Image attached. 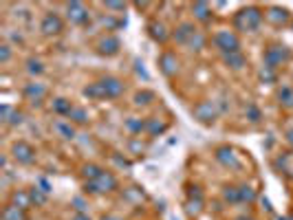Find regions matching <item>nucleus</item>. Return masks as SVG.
Returning <instances> with one entry per match:
<instances>
[{
	"label": "nucleus",
	"mask_w": 293,
	"mask_h": 220,
	"mask_svg": "<svg viewBox=\"0 0 293 220\" xmlns=\"http://www.w3.org/2000/svg\"><path fill=\"white\" fill-rule=\"evenodd\" d=\"M262 22V11L258 7H245L234 16V27L238 31H256Z\"/></svg>",
	"instance_id": "nucleus-1"
},
{
	"label": "nucleus",
	"mask_w": 293,
	"mask_h": 220,
	"mask_svg": "<svg viewBox=\"0 0 293 220\" xmlns=\"http://www.w3.org/2000/svg\"><path fill=\"white\" fill-rule=\"evenodd\" d=\"M218 113H221V108H218L216 101H199L194 108H192V115L194 119L199 123H205V126H210V123L216 121Z\"/></svg>",
	"instance_id": "nucleus-2"
},
{
	"label": "nucleus",
	"mask_w": 293,
	"mask_h": 220,
	"mask_svg": "<svg viewBox=\"0 0 293 220\" xmlns=\"http://www.w3.org/2000/svg\"><path fill=\"white\" fill-rule=\"evenodd\" d=\"M291 57V51L284 47V44H271L265 51V66L269 69H278V66L287 64Z\"/></svg>",
	"instance_id": "nucleus-3"
},
{
	"label": "nucleus",
	"mask_w": 293,
	"mask_h": 220,
	"mask_svg": "<svg viewBox=\"0 0 293 220\" xmlns=\"http://www.w3.org/2000/svg\"><path fill=\"white\" fill-rule=\"evenodd\" d=\"M117 189V179L111 172H101L95 181H86V192L91 194H106Z\"/></svg>",
	"instance_id": "nucleus-4"
},
{
	"label": "nucleus",
	"mask_w": 293,
	"mask_h": 220,
	"mask_svg": "<svg viewBox=\"0 0 293 220\" xmlns=\"http://www.w3.org/2000/svg\"><path fill=\"white\" fill-rule=\"evenodd\" d=\"M214 44L221 49V53H234V51H240L238 35L232 33V31H218L214 35Z\"/></svg>",
	"instance_id": "nucleus-5"
},
{
	"label": "nucleus",
	"mask_w": 293,
	"mask_h": 220,
	"mask_svg": "<svg viewBox=\"0 0 293 220\" xmlns=\"http://www.w3.org/2000/svg\"><path fill=\"white\" fill-rule=\"evenodd\" d=\"M99 88H101V97L104 99H117L123 95V82L117 77H104L99 79Z\"/></svg>",
	"instance_id": "nucleus-6"
},
{
	"label": "nucleus",
	"mask_w": 293,
	"mask_h": 220,
	"mask_svg": "<svg viewBox=\"0 0 293 220\" xmlns=\"http://www.w3.org/2000/svg\"><path fill=\"white\" fill-rule=\"evenodd\" d=\"M11 154H13V159H16L20 165H31L33 161H35V148H33L31 143H27V141L13 143Z\"/></svg>",
	"instance_id": "nucleus-7"
},
{
	"label": "nucleus",
	"mask_w": 293,
	"mask_h": 220,
	"mask_svg": "<svg viewBox=\"0 0 293 220\" xmlns=\"http://www.w3.org/2000/svg\"><path fill=\"white\" fill-rule=\"evenodd\" d=\"M62 29H64V22L62 18L57 16V13H45V18H42L40 22V31L45 33V35H57V33H62Z\"/></svg>",
	"instance_id": "nucleus-8"
},
{
	"label": "nucleus",
	"mask_w": 293,
	"mask_h": 220,
	"mask_svg": "<svg viewBox=\"0 0 293 220\" xmlns=\"http://www.w3.org/2000/svg\"><path fill=\"white\" fill-rule=\"evenodd\" d=\"M67 18H69V22H73V25H86V22L91 20V13L82 3H69L67 5Z\"/></svg>",
	"instance_id": "nucleus-9"
},
{
	"label": "nucleus",
	"mask_w": 293,
	"mask_h": 220,
	"mask_svg": "<svg viewBox=\"0 0 293 220\" xmlns=\"http://www.w3.org/2000/svg\"><path fill=\"white\" fill-rule=\"evenodd\" d=\"M214 157H216L218 163L225 165V167H229V170H238V167H240V161H238V157H236V152H234L229 145H223V148H218Z\"/></svg>",
	"instance_id": "nucleus-10"
},
{
	"label": "nucleus",
	"mask_w": 293,
	"mask_h": 220,
	"mask_svg": "<svg viewBox=\"0 0 293 220\" xmlns=\"http://www.w3.org/2000/svg\"><path fill=\"white\" fill-rule=\"evenodd\" d=\"M121 49V42L119 38H115V35H106V38H101L97 42V53L99 55H117Z\"/></svg>",
	"instance_id": "nucleus-11"
},
{
	"label": "nucleus",
	"mask_w": 293,
	"mask_h": 220,
	"mask_svg": "<svg viewBox=\"0 0 293 220\" xmlns=\"http://www.w3.org/2000/svg\"><path fill=\"white\" fill-rule=\"evenodd\" d=\"M25 97L31 101V104H40V101L47 97V86L45 84H38V82L27 84L25 86Z\"/></svg>",
	"instance_id": "nucleus-12"
},
{
	"label": "nucleus",
	"mask_w": 293,
	"mask_h": 220,
	"mask_svg": "<svg viewBox=\"0 0 293 220\" xmlns=\"http://www.w3.org/2000/svg\"><path fill=\"white\" fill-rule=\"evenodd\" d=\"M194 33H196V29L192 22H181V25L174 29V40H177L179 44H185L187 47V42L194 38Z\"/></svg>",
	"instance_id": "nucleus-13"
},
{
	"label": "nucleus",
	"mask_w": 293,
	"mask_h": 220,
	"mask_svg": "<svg viewBox=\"0 0 293 220\" xmlns=\"http://www.w3.org/2000/svg\"><path fill=\"white\" fill-rule=\"evenodd\" d=\"M159 66H161V71H163V75L172 77L174 73H177V69H179L177 55H174V53H163V55L159 57Z\"/></svg>",
	"instance_id": "nucleus-14"
},
{
	"label": "nucleus",
	"mask_w": 293,
	"mask_h": 220,
	"mask_svg": "<svg viewBox=\"0 0 293 220\" xmlns=\"http://www.w3.org/2000/svg\"><path fill=\"white\" fill-rule=\"evenodd\" d=\"M265 16H267V20L271 22V25H276V27H282V25H287L289 22V11L282 9V7H271Z\"/></svg>",
	"instance_id": "nucleus-15"
},
{
	"label": "nucleus",
	"mask_w": 293,
	"mask_h": 220,
	"mask_svg": "<svg viewBox=\"0 0 293 220\" xmlns=\"http://www.w3.org/2000/svg\"><path fill=\"white\" fill-rule=\"evenodd\" d=\"M223 62L229 66V69L238 71V69H243V66L247 64V57L243 55V51H234V53H223Z\"/></svg>",
	"instance_id": "nucleus-16"
},
{
	"label": "nucleus",
	"mask_w": 293,
	"mask_h": 220,
	"mask_svg": "<svg viewBox=\"0 0 293 220\" xmlns=\"http://www.w3.org/2000/svg\"><path fill=\"white\" fill-rule=\"evenodd\" d=\"M148 33H150V38L157 40V42H165V40H168V31H165V25H163V22L152 20L150 25H148Z\"/></svg>",
	"instance_id": "nucleus-17"
},
{
	"label": "nucleus",
	"mask_w": 293,
	"mask_h": 220,
	"mask_svg": "<svg viewBox=\"0 0 293 220\" xmlns=\"http://www.w3.org/2000/svg\"><path fill=\"white\" fill-rule=\"evenodd\" d=\"M11 205H16L20 209H29L31 207V194L29 192H23V189H16V192L11 194Z\"/></svg>",
	"instance_id": "nucleus-18"
},
{
	"label": "nucleus",
	"mask_w": 293,
	"mask_h": 220,
	"mask_svg": "<svg viewBox=\"0 0 293 220\" xmlns=\"http://www.w3.org/2000/svg\"><path fill=\"white\" fill-rule=\"evenodd\" d=\"M3 220H29L27 218V209H20L16 205H7L3 209Z\"/></svg>",
	"instance_id": "nucleus-19"
},
{
	"label": "nucleus",
	"mask_w": 293,
	"mask_h": 220,
	"mask_svg": "<svg viewBox=\"0 0 293 220\" xmlns=\"http://www.w3.org/2000/svg\"><path fill=\"white\" fill-rule=\"evenodd\" d=\"M53 113L55 115H62V117H69L71 115V110H73V106H71V101L67 99V97H55L53 99Z\"/></svg>",
	"instance_id": "nucleus-20"
},
{
	"label": "nucleus",
	"mask_w": 293,
	"mask_h": 220,
	"mask_svg": "<svg viewBox=\"0 0 293 220\" xmlns=\"http://www.w3.org/2000/svg\"><path fill=\"white\" fill-rule=\"evenodd\" d=\"M192 13H194V18L201 20V22H207L212 18V9H210L207 3H194L192 5Z\"/></svg>",
	"instance_id": "nucleus-21"
},
{
	"label": "nucleus",
	"mask_w": 293,
	"mask_h": 220,
	"mask_svg": "<svg viewBox=\"0 0 293 220\" xmlns=\"http://www.w3.org/2000/svg\"><path fill=\"white\" fill-rule=\"evenodd\" d=\"M55 132H57V135H60L62 139H73V137H75V128H73V123L71 121H55Z\"/></svg>",
	"instance_id": "nucleus-22"
},
{
	"label": "nucleus",
	"mask_w": 293,
	"mask_h": 220,
	"mask_svg": "<svg viewBox=\"0 0 293 220\" xmlns=\"http://www.w3.org/2000/svg\"><path fill=\"white\" fill-rule=\"evenodd\" d=\"M278 99H280L282 106L293 108V88L291 86H282L280 91H278Z\"/></svg>",
	"instance_id": "nucleus-23"
},
{
	"label": "nucleus",
	"mask_w": 293,
	"mask_h": 220,
	"mask_svg": "<svg viewBox=\"0 0 293 220\" xmlns=\"http://www.w3.org/2000/svg\"><path fill=\"white\" fill-rule=\"evenodd\" d=\"M185 211H187L190 216H199L201 211H203V198H187Z\"/></svg>",
	"instance_id": "nucleus-24"
},
{
	"label": "nucleus",
	"mask_w": 293,
	"mask_h": 220,
	"mask_svg": "<svg viewBox=\"0 0 293 220\" xmlns=\"http://www.w3.org/2000/svg\"><path fill=\"white\" fill-rule=\"evenodd\" d=\"M69 121H73V123H79V126H82V123L89 121V113H86L84 108H75V106H73L71 115H69Z\"/></svg>",
	"instance_id": "nucleus-25"
},
{
	"label": "nucleus",
	"mask_w": 293,
	"mask_h": 220,
	"mask_svg": "<svg viewBox=\"0 0 293 220\" xmlns=\"http://www.w3.org/2000/svg\"><path fill=\"white\" fill-rule=\"evenodd\" d=\"M82 95H84V97H89V99H104V97H101V88H99L97 82L86 86L84 91H82Z\"/></svg>",
	"instance_id": "nucleus-26"
},
{
	"label": "nucleus",
	"mask_w": 293,
	"mask_h": 220,
	"mask_svg": "<svg viewBox=\"0 0 293 220\" xmlns=\"http://www.w3.org/2000/svg\"><path fill=\"white\" fill-rule=\"evenodd\" d=\"M101 172H104V170H101L99 165H93V163L82 167V174H84V179H86V181H95V179H97V176H99Z\"/></svg>",
	"instance_id": "nucleus-27"
},
{
	"label": "nucleus",
	"mask_w": 293,
	"mask_h": 220,
	"mask_svg": "<svg viewBox=\"0 0 293 220\" xmlns=\"http://www.w3.org/2000/svg\"><path fill=\"white\" fill-rule=\"evenodd\" d=\"M126 128L133 132V135H139L141 130H145V121L137 119V117H130V119H126Z\"/></svg>",
	"instance_id": "nucleus-28"
},
{
	"label": "nucleus",
	"mask_w": 293,
	"mask_h": 220,
	"mask_svg": "<svg viewBox=\"0 0 293 220\" xmlns=\"http://www.w3.org/2000/svg\"><path fill=\"white\" fill-rule=\"evenodd\" d=\"M145 130H148L152 137H157L165 130V123H161L159 119H150V121H145Z\"/></svg>",
	"instance_id": "nucleus-29"
},
{
	"label": "nucleus",
	"mask_w": 293,
	"mask_h": 220,
	"mask_svg": "<svg viewBox=\"0 0 293 220\" xmlns=\"http://www.w3.org/2000/svg\"><path fill=\"white\" fill-rule=\"evenodd\" d=\"M29 194H31V203L35 205V207H40V205H45V203H47V198H49V194H45L40 187H33Z\"/></svg>",
	"instance_id": "nucleus-30"
},
{
	"label": "nucleus",
	"mask_w": 293,
	"mask_h": 220,
	"mask_svg": "<svg viewBox=\"0 0 293 220\" xmlns=\"http://www.w3.org/2000/svg\"><path fill=\"white\" fill-rule=\"evenodd\" d=\"M223 198H225V201L227 203H234V205H236V203H240V192H238V187H225L223 189Z\"/></svg>",
	"instance_id": "nucleus-31"
},
{
	"label": "nucleus",
	"mask_w": 293,
	"mask_h": 220,
	"mask_svg": "<svg viewBox=\"0 0 293 220\" xmlns=\"http://www.w3.org/2000/svg\"><path fill=\"white\" fill-rule=\"evenodd\" d=\"M238 192H240V203H254L256 201V192L249 185H240Z\"/></svg>",
	"instance_id": "nucleus-32"
},
{
	"label": "nucleus",
	"mask_w": 293,
	"mask_h": 220,
	"mask_svg": "<svg viewBox=\"0 0 293 220\" xmlns=\"http://www.w3.org/2000/svg\"><path fill=\"white\" fill-rule=\"evenodd\" d=\"M27 73L29 75H42V73H45V64H42L40 60H29L27 62Z\"/></svg>",
	"instance_id": "nucleus-33"
},
{
	"label": "nucleus",
	"mask_w": 293,
	"mask_h": 220,
	"mask_svg": "<svg viewBox=\"0 0 293 220\" xmlns=\"http://www.w3.org/2000/svg\"><path fill=\"white\" fill-rule=\"evenodd\" d=\"M187 47L192 49V51H201V49L205 47V35H203L201 31H196V33H194V38L187 42Z\"/></svg>",
	"instance_id": "nucleus-34"
},
{
	"label": "nucleus",
	"mask_w": 293,
	"mask_h": 220,
	"mask_svg": "<svg viewBox=\"0 0 293 220\" xmlns=\"http://www.w3.org/2000/svg\"><path fill=\"white\" fill-rule=\"evenodd\" d=\"M245 115H247V119H249V121H254V123H258V121L262 119V115H260V108H258V106H254V104H249V106H247Z\"/></svg>",
	"instance_id": "nucleus-35"
},
{
	"label": "nucleus",
	"mask_w": 293,
	"mask_h": 220,
	"mask_svg": "<svg viewBox=\"0 0 293 220\" xmlns=\"http://www.w3.org/2000/svg\"><path fill=\"white\" fill-rule=\"evenodd\" d=\"M260 79H262V82H276V69L265 66V69L260 71Z\"/></svg>",
	"instance_id": "nucleus-36"
},
{
	"label": "nucleus",
	"mask_w": 293,
	"mask_h": 220,
	"mask_svg": "<svg viewBox=\"0 0 293 220\" xmlns=\"http://www.w3.org/2000/svg\"><path fill=\"white\" fill-rule=\"evenodd\" d=\"M11 60V47L9 44H0V62L7 64Z\"/></svg>",
	"instance_id": "nucleus-37"
},
{
	"label": "nucleus",
	"mask_w": 293,
	"mask_h": 220,
	"mask_svg": "<svg viewBox=\"0 0 293 220\" xmlns=\"http://www.w3.org/2000/svg\"><path fill=\"white\" fill-rule=\"evenodd\" d=\"M152 97H155V95H152V93H137L135 101H137L139 106H141V104H148V99H152Z\"/></svg>",
	"instance_id": "nucleus-38"
},
{
	"label": "nucleus",
	"mask_w": 293,
	"mask_h": 220,
	"mask_svg": "<svg viewBox=\"0 0 293 220\" xmlns=\"http://www.w3.org/2000/svg\"><path fill=\"white\" fill-rule=\"evenodd\" d=\"M73 205H75L77 214H84V211H86V203H84V198H73Z\"/></svg>",
	"instance_id": "nucleus-39"
},
{
	"label": "nucleus",
	"mask_w": 293,
	"mask_h": 220,
	"mask_svg": "<svg viewBox=\"0 0 293 220\" xmlns=\"http://www.w3.org/2000/svg\"><path fill=\"white\" fill-rule=\"evenodd\" d=\"M35 187H40L45 194H51V183H49L47 179H40V181H38V185H35Z\"/></svg>",
	"instance_id": "nucleus-40"
},
{
	"label": "nucleus",
	"mask_w": 293,
	"mask_h": 220,
	"mask_svg": "<svg viewBox=\"0 0 293 220\" xmlns=\"http://www.w3.org/2000/svg\"><path fill=\"white\" fill-rule=\"evenodd\" d=\"M108 9H115V11H123L126 9V3H106Z\"/></svg>",
	"instance_id": "nucleus-41"
},
{
	"label": "nucleus",
	"mask_w": 293,
	"mask_h": 220,
	"mask_svg": "<svg viewBox=\"0 0 293 220\" xmlns=\"http://www.w3.org/2000/svg\"><path fill=\"white\" fill-rule=\"evenodd\" d=\"M115 159V163L117 165H121V167H128V161H123V159H119V157H113Z\"/></svg>",
	"instance_id": "nucleus-42"
},
{
	"label": "nucleus",
	"mask_w": 293,
	"mask_h": 220,
	"mask_svg": "<svg viewBox=\"0 0 293 220\" xmlns=\"http://www.w3.org/2000/svg\"><path fill=\"white\" fill-rule=\"evenodd\" d=\"M73 220H91V218H89V214H75Z\"/></svg>",
	"instance_id": "nucleus-43"
},
{
	"label": "nucleus",
	"mask_w": 293,
	"mask_h": 220,
	"mask_svg": "<svg viewBox=\"0 0 293 220\" xmlns=\"http://www.w3.org/2000/svg\"><path fill=\"white\" fill-rule=\"evenodd\" d=\"M287 141H289V145L293 148V130H289V132H287Z\"/></svg>",
	"instance_id": "nucleus-44"
},
{
	"label": "nucleus",
	"mask_w": 293,
	"mask_h": 220,
	"mask_svg": "<svg viewBox=\"0 0 293 220\" xmlns=\"http://www.w3.org/2000/svg\"><path fill=\"white\" fill-rule=\"evenodd\" d=\"M104 220H121L119 216H104Z\"/></svg>",
	"instance_id": "nucleus-45"
},
{
	"label": "nucleus",
	"mask_w": 293,
	"mask_h": 220,
	"mask_svg": "<svg viewBox=\"0 0 293 220\" xmlns=\"http://www.w3.org/2000/svg\"><path fill=\"white\" fill-rule=\"evenodd\" d=\"M278 220H289V218H278Z\"/></svg>",
	"instance_id": "nucleus-46"
},
{
	"label": "nucleus",
	"mask_w": 293,
	"mask_h": 220,
	"mask_svg": "<svg viewBox=\"0 0 293 220\" xmlns=\"http://www.w3.org/2000/svg\"><path fill=\"white\" fill-rule=\"evenodd\" d=\"M236 220H247V218H236Z\"/></svg>",
	"instance_id": "nucleus-47"
},
{
	"label": "nucleus",
	"mask_w": 293,
	"mask_h": 220,
	"mask_svg": "<svg viewBox=\"0 0 293 220\" xmlns=\"http://www.w3.org/2000/svg\"><path fill=\"white\" fill-rule=\"evenodd\" d=\"M289 220H293V216H289Z\"/></svg>",
	"instance_id": "nucleus-48"
},
{
	"label": "nucleus",
	"mask_w": 293,
	"mask_h": 220,
	"mask_svg": "<svg viewBox=\"0 0 293 220\" xmlns=\"http://www.w3.org/2000/svg\"><path fill=\"white\" fill-rule=\"evenodd\" d=\"M291 25H293V22H291Z\"/></svg>",
	"instance_id": "nucleus-49"
}]
</instances>
